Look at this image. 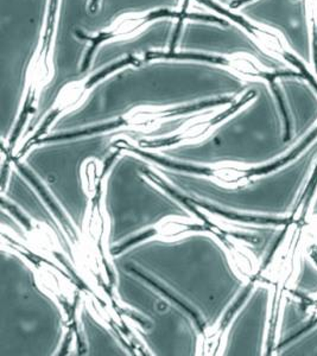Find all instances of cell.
<instances>
[{"label": "cell", "instance_id": "2", "mask_svg": "<svg viewBox=\"0 0 317 356\" xmlns=\"http://www.w3.org/2000/svg\"><path fill=\"white\" fill-rule=\"evenodd\" d=\"M113 265L142 275L204 332L221 320L240 286L224 248L208 233L143 241L120 252Z\"/></svg>", "mask_w": 317, "mask_h": 356}, {"label": "cell", "instance_id": "10", "mask_svg": "<svg viewBox=\"0 0 317 356\" xmlns=\"http://www.w3.org/2000/svg\"><path fill=\"white\" fill-rule=\"evenodd\" d=\"M177 48L182 53L209 56L248 55L256 58L265 68L282 69L279 60L261 50L247 33L236 25L211 21L187 22L179 29Z\"/></svg>", "mask_w": 317, "mask_h": 356}, {"label": "cell", "instance_id": "12", "mask_svg": "<svg viewBox=\"0 0 317 356\" xmlns=\"http://www.w3.org/2000/svg\"><path fill=\"white\" fill-rule=\"evenodd\" d=\"M179 31L175 22L161 19L151 23L142 33L127 40L106 42L94 49L90 58V73H100L104 69L110 68L138 54L168 48L172 43V40L177 37Z\"/></svg>", "mask_w": 317, "mask_h": 356}, {"label": "cell", "instance_id": "15", "mask_svg": "<svg viewBox=\"0 0 317 356\" xmlns=\"http://www.w3.org/2000/svg\"><path fill=\"white\" fill-rule=\"evenodd\" d=\"M80 325L86 355H129V349L113 332L102 325L88 309L80 312Z\"/></svg>", "mask_w": 317, "mask_h": 356}, {"label": "cell", "instance_id": "7", "mask_svg": "<svg viewBox=\"0 0 317 356\" xmlns=\"http://www.w3.org/2000/svg\"><path fill=\"white\" fill-rule=\"evenodd\" d=\"M49 0H0V124L11 137L21 115L29 68L36 55Z\"/></svg>", "mask_w": 317, "mask_h": 356}, {"label": "cell", "instance_id": "3", "mask_svg": "<svg viewBox=\"0 0 317 356\" xmlns=\"http://www.w3.org/2000/svg\"><path fill=\"white\" fill-rule=\"evenodd\" d=\"M65 316L21 255L0 253V356L55 355Z\"/></svg>", "mask_w": 317, "mask_h": 356}, {"label": "cell", "instance_id": "16", "mask_svg": "<svg viewBox=\"0 0 317 356\" xmlns=\"http://www.w3.org/2000/svg\"><path fill=\"white\" fill-rule=\"evenodd\" d=\"M221 1H224V3H234L236 0H221Z\"/></svg>", "mask_w": 317, "mask_h": 356}, {"label": "cell", "instance_id": "1", "mask_svg": "<svg viewBox=\"0 0 317 356\" xmlns=\"http://www.w3.org/2000/svg\"><path fill=\"white\" fill-rule=\"evenodd\" d=\"M246 89L231 70L197 60H163L122 69L50 127L65 136L117 122L138 108H179L227 102Z\"/></svg>", "mask_w": 317, "mask_h": 356}, {"label": "cell", "instance_id": "5", "mask_svg": "<svg viewBox=\"0 0 317 356\" xmlns=\"http://www.w3.org/2000/svg\"><path fill=\"white\" fill-rule=\"evenodd\" d=\"M120 134L82 136L33 147L22 161V168L41 183L73 229L81 231L90 206L82 177L88 161H105Z\"/></svg>", "mask_w": 317, "mask_h": 356}, {"label": "cell", "instance_id": "9", "mask_svg": "<svg viewBox=\"0 0 317 356\" xmlns=\"http://www.w3.org/2000/svg\"><path fill=\"white\" fill-rule=\"evenodd\" d=\"M94 0H60L54 41L53 76L37 100L28 131L44 120L65 86L90 75L93 55L92 16Z\"/></svg>", "mask_w": 317, "mask_h": 356}, {"label": "cell", "instance_id": "13", "mask_svg": "<svg viewBox=\"0 0 317 356\" xmlns=\"http://www.w3.org/2000/svg\"><path fill=\"white\" fill-rule=\"evenodd\" d=\"M3 199H8L10 202L21 208L22 211L31 219L48 225L56 234L61 236V239H63L60 225L54 219L51 211H48L49 208H47L45 203L40 199L36 191H33V186L29 183L26 176L22 174L21 171L18 172L13 170L11 172V176L8 177V186L3 191Z\"/></svg>", "mask_w": 317, "mask_h": 356}, {"label": "cell", "instance_id": "11", "mask_svg": "<svg viewBox=\"0 0 317 356\" xmlns=\"http://www.w3.org/2000/svg\"><path fill=\"white\" fill-rule=\"evenodd\" d=\"M240 13L251 21L279 31L293 53L311 63L305 0H253L245 4Z\"/></svg>", "mask_w": 317, "mask_h": 356}, {"label": "cell", "instance_id": "14", "mask_svg": "<svg viewBox=\"0 0 317 356\" xmlns=\"http://www.w3.org/2000/svg\"><path fill=\"white\" fill-rule=\"evenodd\" d=\"M261 298L251 300L247 308L240 314L226 340V355H240L256 353V341L259 332Z\"/></svg>", "mask_w": 317, "mask_h": 356}, {"label": "cell", "instance_id": "8", "mask_svg": "<svg viewBox=\"0 0 317 356\" xmlns=\"http://www.w3.org/2000/svg\"><path fill=\"white\" fill-rule=\"evenodd\" d=\"M119 300L139 322V332L151 354L196 355L204 329L181 305L136 272L114 266Z\"/></svg>", "mask_w": 317, "mask_h": 356}, {"label": "cell", "instance_id": "6", "mask_svg": "<svg viewBox=\"0 0 317 356\" xmlns=\"http://www.w3.org/2000/svg\"><path fill=\"white\" fill-rule=\"evenodd\" d=\"M253 90V102L243 112L222 122L200 142L161 150L163 157L193 166L248 162L259 157L276 136L279 111L268 85L256 83Z\"/></svg>", "mask_w": 317, "mask_h": 356}, {"label": "cell", "instance_id": "4", "mask_svg": "<svg viewBox=\"0 0 317 356\" xmlns=\"http://www.w3.org/2000/svg\"><path fill=\"white\" fill-rule=\"evenodd\" d=\"M150 164L125 154L106 177L104 203L108 219V246L122 245L169 219H191L182 203L151 182Z\"/></svg>", "mask_w": 317, "mask_h": 356}]
</instances>
